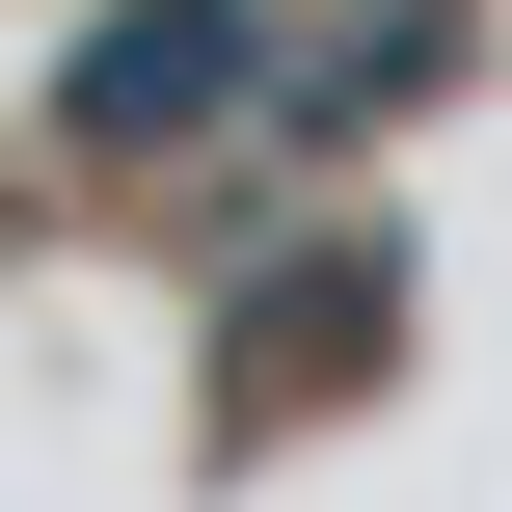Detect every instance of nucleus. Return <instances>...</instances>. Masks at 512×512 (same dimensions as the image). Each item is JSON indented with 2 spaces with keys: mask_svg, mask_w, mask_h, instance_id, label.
<instances>
[{
  "mask_svg": "<svg viewBox=\"0 0 512 512\" xmlns=\"http://www.w3.org/2000/svg\"><path fill=\"white\" fill-rule=\"evenodd\" d=\"M270 135V0H81L54 27V162H216Z\"/></svg>",
  "mask_w": 512,
  "mask_h": 512,
  "instance_id": "nucleus-1",
  "label": "nucleus"
},
{
  "mask_svg": "<svg viewBox=\"0 0 512 512\" xmlns=\"http://www.w3.org/2000/svg\"><path fill=\"white\" fill-rule=\"evenodd\" d=\"M378 351H405V243H324V270H270V297H243V432H270V405H351Z\"/></svg>",
  "mask_w": 512,
  "mask_h": 512,
  "instance_id": "nucleus-2",
  "label": "nucleus"
},
{
  "mask_svg": "<svg viewBox=\"0 0 512 512\" xmlns=\"http://www.w3.org/2000/svg\"><path fill=\"white\" fill-rule=\"evenodd\" d=\"M459 27H486V0H351V27H297V54H270V135L324 162V135H378V108H432V81H459Z\"/></svg>",
  "mask_w": 512,
  "mask_h": 512,
  "instance_id": "nucleus-3",
  "label": "nucleus"
}]
</instances>
